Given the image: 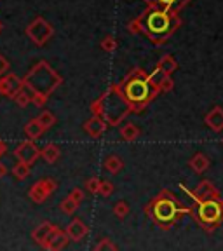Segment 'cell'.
Wrapping results in <instances>:
<instances>
[{"instance_id": "cell-11", "label": "cell", "mask_w": 223, "mask_h": 251, "mask_svg": "<svg viewBox=\"0 0 223 251\" xmlns=\"http://www.w3.org/2000/svg\"><path fill=\"white\" fill-rule=\"evenodd\" d=\"M23 87V78H20L12 72H7L0 77V94L2 96H7V98H12L18 91Z\"/></svg>"}, {"instance_id": "cell-24", "label": "cell", "mask_w": 223, "mask_h": 251, "mask_svg": "<svg viewBox=\"0 0 223 251\" xmlns=\"http://www.w3.org/2000/svg\"><path fill=\"white\" fill-rule=\"evenodd\" d=\"M166 77H168V74H166V72H162L161 68L155 67V70L150 72V74H149V82H150V86H152L153 89L157 91V93H161V86H162V82H164Z\"/></svg>"}, {"instance_id": "cell-30", "label": "cell", "mask_w": 223, "mask_h": 251, "mask_svg": "<svg viewBox=\"0 0 223 251\" xmlns=\"http://www.w3.org/2000/svg\"><path fill=\"white\" fill-rule=\"evenodd\" d=\"M99 46H101V49L105 52H114V51H117V39H115L114 35H106L105 39L101 40V44H99Z\"/></svg>"}, {"instance_id": "cell-35", "label": "cell", "mask_w": 223, "mask_h": 251, "mask_svg": "<svg viewBox=\"0 0 223 251\" xmlns=\"http://www.w3.org/2000/svg\"><path fill=\"white\" fill-rule=\"evenodd\" d=\"M68 196H70L72 199L77 201L78 204H82V201H84V190H82V188H72Z\"/></svg>"}, {"instance_id": "cell-17", "label": "cell", "mask_w": 223, "mask_h": 251, "mask_svg": "<svg viewBox=\"0 0 223 251\" xmlns=\"http://www.w3.org/2000/svg\"><path fill=\"white\" fill-rule=\"evenodd\" d=\"M145 2L149 4V7H161V9H169V11L180 12L192 0H145Z\"/></svg>"}, {"instance_id": "cell-5", "label": "cell", "mask_w": 223, "mask_h": 251, "mask_svg": "<svg viewBox=\"0 0 223 251\" xmlns=\"http://www.w3.org/2000/svg\"><path fill=\"white\" fill-rule=\"evenodd\" d=\"M61 84L63 77L47 61H39L23 78V86L31 93H42L46 96H51Z\"/></svg>"}, {"instance_id": "cell-38", "label": "cell", "mask_w": 223, "mask_h": 251, "mask_svg": "<svg viewBox=\"0 0 223 251\" xmlns=\"http://www.w3.org/2000/svg\"><path fill=\"white\" fill-rule=\"evenodd\" d=\"M127 30H129V33H133V35H138V33H140V25H138V21L136 20L129 21V23H127Z\"/></svg>"}, {"instance_id": "cell-33", "label": "cell", "mask_w": 223, "mask_h": 251, "mask_svg": "<svg viewBox=\"0 0 223 251\" xmlns=\"http://www.w3.org/2000/svg\"><path fill=\"white\" fill-rule=\"evenodd\" d=\"M99 178H89V180H86V183H84V187H86V190L89 194H98V190H99Z\"/></svg>"}, {"instance_id": "cell-9", "label": "cell", "mask_w": 223, "mask_h": 251, "mask_svg": "<svg viewBox=\"0 0 223 251\" xmlns=\"http://www.w3.org/2000/svg\"><path fill=\"white\" fill-rule=\"evenodd\" d=\"M56 188H58L56 180H52V178H44V180H39L37 183L31 185L28 196H30V199L35 204H42L47 201V197L56 192Z\"/></svg>"}, {"instance_id": "cell-10", "label": "cell", "mask_w": 223, "mask_h": 251, "mask_svg": "<svg viewBox=\"0 0 223 251\" xmlns=\"http://www.w3.org/2000/svg\"><path fill=\"white\" fill-rule=\"evenodd\" d=\"M14 157L18 161L31 166V164H35V161L40 157V149L33 143V140L21 141L20 145L14 149Z\"/></svg>"}, {"instance_id": "cell-25", "label": "cell", "mask_w": 223, "mask_h": 251, "mask_svg": "<svg viewBox=\"0 0 223 251\" xmlns=\"http://www.w3.org/2000/svg\"><path fill=\"white\" fill-rule=\"evenodd\" d=\"M12 100L16 101V105L21 106V108H25V106H28L31 103V91L28 89V87H21L18 93L12 96Z\"/></svg>"}, {"instance_id": "cell-28", "label": "cell", "mask_w": 223, "mask_h": 251, "mask_svg": "<svg viewBox=\"0 0 223 251\" xmlns=\"http://www.w3.org/2000/svg\"><path fill=\"white\" fill-rule=\"evenodd\" d=\"M78 206H80V204H78L77 201L72 199L70 196H67L61 201V204H59V209H61L65 215H74V213L78 209Z\"/></svg>"}, {"instance_id": "cell-15", "label": "cell", "mask_w": 223, "mask_h": 251, "mask_svg": "<svg viewBox=\"0 0 223 251\" xmlns=\"http://www.w3.org/2000/svg\"><path fill=\"white\" fill-rule=\"evenodd\" d=\"M204 122L208 126L213 133H222L223 131V108L222 106H215L213 110H209V114H206Z\"/></svg>"}, {"instance_id": "cell-4", "label": "cell", "mask_w": 223, "mask_h": 251, "mask_svg": "<svg viewBox=\"0 0 223 251\" xmlns=\"http://www.w3.org/2000/svg\"><path fill=\"white\" fill-rule=\"evenodd\" d=\"M121 93L133 106V114H140L153 98H157V91L150 86L149 74L143 68H134L117 84Z\"/></svg>"}, {"instance_id": "cell-43", "label": "cell", "mask_w": 223, "mask_h": 251, "mask_svg": "<svg viewBox=\"0 0 223 251\" xmlns=\"http://www.w3.org/2000/svg\"><path fill=\"white\" fill-rule=\"evenodd\" d=\"M222 143H223V141H222Z\"/></svg>"}, {"instance_id": "cell-34", "label": "cell", "mask_w": 223, "mask_h": 251, "mask_svg": "<svg viewBox=\"0 0 223 251\" xmlns=\"http://www.w3.org/2000/svg\"><path fill=\"white\" fill-rule=\"evenodd\" d=\"M47 100H49V96H46V94H42V93H31V103H33L35 106H39V108L46 106Z\"/></svg>"}, {"instance_id": "cell-7", "label": "cell", "mask_w": 223, "mask_h": 251, "mask_svg": "<svg viewBox=\"0 0 223 251\" xmlns=\"http://www.w3.org/2000/svg\"><path fill=\"white\" fill-rule=\"evenodd\" d=\"M26 35L35 46L42 47L52 39L54 28H52V25L49 23V21L44 20L42 16H37L35 20L26 26Z\"/></svg>"}, {"instance_id": "cell-16", "label": "cell", "mask_w": 223, "mask_h": 251, "mask_svg": "<svg viewBox=\"0 0 223 251\" xmlns=\"http://www.w3.org/2000/svg\"><path fill=\"white\" fill-rule=\"evenodd\" d=\"M209 166H211V161H209V157L202 152L194 153V155L188 159V168L192 169L194 173H197V175L206 173L209 169Z\"/></svg>"}, {"instance_id": "cell-40", "label": "cell", "mask_w": 223, "mask_h": 251, "mask_svg": "<svg viewBox=\"0 0 223 251\" xmlns=\"http://www.w3.org/2000/svg\"><path fill=\"white\" fill-rule=\"evenodd\" d=\"M5 175H7V166L0 162V178H4Z\"/></svg>"}, {"instance_id": "cell-1", "label": "cell", "mask_w": 223, "mask_h": 251, "mask_svg": "<svg viewBox=\"0 0 223 251\" xmlns=\"http://www.w3.org/2000/svg\"><path fill=\"white\" fill-rule=\"evenodd\" d=\"M136 21L140 25V33L147 35L157 46H162L171 39L183 25L180 12L161 7H149Z\"/></svg>"}, {"instance_id": "cell-26", "label": "cell", "mask_w": 223, "mask_h": 251, "mask_svg": "<svg viewBox=\"0 0 223 251\" xmlns=\"http://www.w3.org/2000/svg\"><path fill=\"white\" fill-rule=\"evenodd\" d=\"M37 121L40 122V126L44 127V131H49L51 127H54L56 115L52 114V112H49V110H42V112L39 114V117H37Z\"/></svg>"}, {"instance_id": "cell-18", "label": "cell", "mask_w": 223, "mask_h": 251, "mask_svg": "<svg viewBox=\"0 0 223 251\" xmlns=\"http://www.w3.org/2000/svg\"><path fill=\"white\" fill-rule=\"evenodd\" d=\"M54 227H56V225L51 224V222H42V224H40L39 227L35 228V230L31 232V239L35 241V243L39 244V246H42V244L46 243L47 235L51 234V230Z\"/></svg>"}, {"instance_id": "cell-31", "label": "cell", "mask_w": 223, "mask_h": 251, "mask_svg": "<svg viewBox=\"0 0 223 251\" xmlns=\"http://www.w3.org/2000/svg\"><path fill=\"white\" fill-rule=\"evenodd\" d=\"M114 190H115V187H114V183H112V181H108V180H101V181H99V190H98L99 196L110 197L112 194H114Z\"/></svg>"}, {"instance_id": "cell-8", "label": "cell", "mask_w": 223, "mask_h": 251, "mask_svg": "<svg viewBox=\"0 0 223 251\" xmlns=\"http://www.w3.org/2000/svg\"><path fill=\"white\" fill-rule=\"evenodd\" d=\"M180 190L185 192V196H187L188 199L194 201V204L200 202V201H204V199H220V197H222L220 196V190L209 180H202L194 190H190L188 187L180 183Z\"/></svg>"}, {"instance_id": "cell-41", "label": "cell", "mask_w": 223, "mask_h": 251, "mask_svg": "<svg viewBox=\"0 0 223 251\" xmlns=\"http://www.w3.org/2000/svg\"><path fill=\"white\" fill-rule=\"evenodd\" d=\"M218 204H220V211H222V218H223V197L218 199Z\"/></svg>"}, {"instance_id": "cell-23", "label": "cell", "mask_w": 223, "mask_h": 251, "mask_svg": "<svg viewBox=\"0 0 223 251\" xmlns=\"http://www.w3.org/2000/svg\"><path fill=\"white\" fill-rule=\"evenodd\" d=\"M157 68H161L162 72H166L168 75H171L173 72H176L178 61L173 58L171 54H166V56H162V58L159 59V63H157Z\"/></svg>"}, {"instance_id": "cell-19", "label": "cell", "mask_w": 223, "mask_h": 251, "mask_svg": "<svg viewBox=\"0 0 223 251\" xmlns=\"http://www.w3.org/2000/svg\"><path fill=\"white\" fill-rule=\"evenodd\" d=\"M122 168H124V161L119 155H115V153H110L103 161V169L106 173H110V175H119L122 171Z\"/></svg>"}, {"instance_id": "cell-6", "label": "cell", "mask_w": 223, "mask_h": 251, "mask_svg": "<svg viewBox=\"0 0 223 251\" xmlns=\"http://www.w3.org/2000/svg\"><path fill=\"white\" fill-rule=\"evenodd\" d=\"M190 216L196 220L204 230L209 232V234L215 232L223 224L218 199H204L200 202H196L192 206Z\"/></svg>"}, {"instance_id": "cell-13", "label": "cell", "mask_w": 223, "mask_h": 251, "mask_svg": "<svg viewBox=\"0 0 223 251\" xmlns=\"http://www.w3.org/2000/svg\"><path fill=\"white\" fill-rule=\"evenodd\" d=\"M106 129H108V124H106L99 115L93 114V117L84 122V131H86L91 138H101L103 134L106 133Z\"/></svg>"}, {"instance_id": "cell-3", "label": "cell", "mask_w": 223, "mask_h": 251, "mask_svg": "<svg viewBox=\"0 0 223 251\" xmlns=\"http://www.w3.org/2000/svg\"><path fill=\"white\" fill-rule=\"evenodd\" d=\"M91 112L99 115L108 126H119L127 115L133 114V106L121 93L117 84H112L96 101H93Z\"/></svg>"}, {"instance_id": "cell-39", "label": "cell", "mask_w": 223, "mask_h": 251, "mask_svg": "<svg viewBox=\"0 0 223 251\" xmlns=\"http://www.w3.org/2000/svg\"><path fill=\"white\" fill-rule=\"evenodd\" d=\"M7 152V145H5L4 141L0 140V159H2V157H4V153Z\"/></svg>"}, {"instance_id": "cell-14", "label": "cell", "mask_w": 223, "mask_h": 251, "mask_svg": "<svg viewBox=\"0 0 223 251\" xmlns=\"http://www.w3.org/2000/svg\"><path fill=\"white\" fill-rule=\"evenodd\" d=\"M65 232H67L68 239L75 241V243H78V241H82L84 237H86V235L89 234V227H87V225L84 224V222L80 218H74L70 222V224L67 225Z\"/></svg>"}, {"instance_id": "cell-22", "label": "cell", "mask_w": 223, "mask_h": 251, "mask_svg": "<svg viewBox=\"0 0 223 251\" xmlns=\"http://www.w3.org/2000/svg\"><path fill=\"white\" fill-rule=\"evenodd\" d=\"M119 133L124 141H134L140 136V127L134 122H125L122 127H119Z\"/></svg>"}, {"instance_id": "cell-12", "label": "cell", "mask_w": 223, "mask_h": 251, "mask_svg": "<svg viewBox=\"0 0 223 251\" xmlns=\"http://www.w3.org/2000/svg\"><path fill=\"white\" fill-rule=\"evenodd\" d=\"M68 235L65 230H61L59 227H54L51 230V234L47 235L46 243L42 244L44 250H49V251H58V250H63V248H67L68 244Z\"/></svg>"}, {"instance_id": "cell-27", "label": "cell", "mask_w": 223, "mask_h": 251, "mask_svg": "<svg viewBox=\"0 0 223 251\" xmlns=\"http://www.w3.org/2000/svg\"><path fill=\"white\" fill-rule=\"evenodd\" d=\"M12 175H14L16 180H26L28 176H30V166L25 164V162L18 161L14 166H12Z\"/></svg>"}, {"instance_id": "cell-32", "label": "cell", "mask_w": 223, "mask_h": 251, "mask_svg": "<svg viewBox=\"0 0 223 251\" xmlns=\"http://www.w3.org/2000/svg\"><path fill=\"white\" fill-rule=\"evenodd\" d=\"M94 250L96 251H112V250H119V246L112 239L105 237V239H101L96 246H94Z\"/></svg>"}, {"instance_id": "cell-36", "label": "cell", "mask_w": 223, "mask_h": 251, "mask_svg": "<svg viewBox=\"0 0 223 251\" xmlns=\"http://www.w3.org/2000/svg\"><path fill=\"white\" fill-rule=\"evenodd\" d=\"M9 68H11V63H9L7 58H5V56L0 52V77H2L4 74H7Z\"/></svg>"}, {"instance_id": "cell-29", "label": "cell", "mask_w": 223, "mask_h": 251, "mask_svg": "<svg viewBox=\"0 0 223 251\" xmlns=\"http://www.w3.org/2000/svg\"><path fill=\"white\" fill-rule=\"evenodd\" d=\"M129 211H131V208H129V204L125 202V201H119V202H115L114 215L117 216L119 220H125V218H127V216H129Z\"/></svg>"}, {"instance_id": "cell-37", "label": "cell", "mask_w": 223, "mask_h": 251, "mask_svg": "<svg viewBox=\"0 0 223 251\" xmlns=\"http://www.w3.org/2000/svg\"><path fill=\"white\" fill-rule=\"evenodd\" d=\"M173 87H174V82H173L171 75H168L161 86V93H169V91H173Z\"/></svg>"}, {"instance_id": "cell-2", "label": "cell", "mask_w": 223, "mask_h": 251, "mask_svg": "<svg viewBox=\"0 0 223 251\" xmlns=\"http://www.w3.org/2000/svg\"><path fill=\"white\" fill-rule=\"evenodd\" d=\"M143 211L161 230H169L181 216L190 215L192 206L183 204L176 194L164 188L155 197L150 199V202L143 208Z\"/></svg>"}, {"instance_id": "cell-20", "label": "cell", "mask_w": 223, "mask_h": 251, "mask_svg": "<svg viewBox=\"0 0 223 251\" xmlns=\"http://www.w3.org/2000/svg\"><path fill=\"white\" fill-rule=\"evenodd\" d=\"M59 155H61V150H59V147L56 143H47L46 147L40 149V157H42L47 164H54L59 159Z\"/></svg>"}, {"instance_id": "cell-42", "label": "cell", "mask_w": 223, "mask_h": 251, "mask_svg": "<svg viewBox=\"0 0 223 251\" xmlns=\"http://www.w3.org/2000/svg\"><path fill=\"white\" fill-rule=\"evenodd\" d=\"M2 30H4V23H2V20H0V33H2Z\"/></svg>"}, {"instance_id": "cell-21", "label": "cell", "mask_w": 223, "mask_h": 251, "mask_svg": "<svg viewBox=\"0 0 223 251\" xmlns=\"http://www.w3.org/2000/svg\"><path fill=\"white\" fill-rule=\"evenodd\" d=\"M46 133L44 131V127L40 126V122L37 121V117L35 119H31V121H28L26 124H25V134L28 136V140H39L42 134Z\"/></svg>"}]
</instances>
